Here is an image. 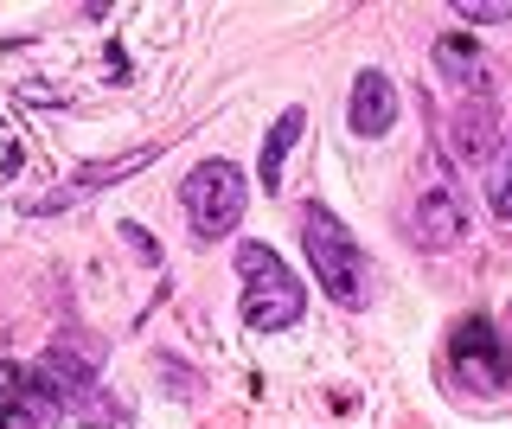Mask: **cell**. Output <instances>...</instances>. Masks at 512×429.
I'll use <instances>...</instances> for the list:
<instances>
[{"instance_id": "cell-1", "label": "cell", "mask_w": 512, "mask_h": 429, "mask_svg": "<svg viewBox=\"0 0 512 429\" xmlns=\"http://www.w3.org/2000/svg\"><path fill=\"white\" fill-rule=\"evenodd\" d=\"M301 244H308L314 282L340 301V308H365V301H372V257H365L359 237H352L327 205H308V212H301Z\"/></svg>"}, {"instance_id": "cell-2", "label": "cell", "mask_w": 512, "mask_h": 429, "mask_svg": "<svg viewBox=\"0 0 512 429\" xmlns=\"http://www.w3.org/2000/svg\"><path fill=\"white\" fill-rule=\"evenodd\" d=\"M237 276H244V327L250 333H282L301 321V308H308V295H301V282L282 269V257L269 244H237Z\"/></svg>"}, {"instance_id": "cell-3", "label": "cell", "mask_w": 512, "mask_h": 429, "mask_svg": "<svg viewBox=\"0 0 512 429\" xmlns=\"http://www.w3.org/2000/svg\"><path fill=\"white\" fill-rule=\"evenodd\" d=\"M244 199H250V180H244L231 161H199V167L186 173V218H192V237H199V244L231 237L237 218H244Z\"/></svg>"}, {"instance_id": "cell-4", "label": "cell", "mask_w": 512, "mask_h": 429, "mask_svg": "<svg viewBox=\"0 0 512 429\" xmlns=\"http://www.w3.org/2000/svg\"><path fill=\"white\" fill-rule=\"evenodd\" d=\"M410 237L423 250H448V244H461V237H468V199H461V186L448 180L442 161L429 167L423 193H416V205H410Z\"/></svg>"}, {"instance_id": "cell-5", "label": "cell", "mask_w": 512, "mask_h": 429, "mask_svg": "<svg viewBox=\"0 0 512 429\" xmlns=\"http://www.w3.org/2000/svg\"><path fill=\"white\" fill-rule=\"evenodd\" d=\"M448 359H455V378L468 391H506L512 385V353L487 321H461L455 340H448Z\"/></svg>"}, {"instance_id": "cell-6", "label": "cell", "mask_w": 512, "mask_h": 429, "mask_svg": "<svg viewBox=\"0 0 512 429\" xmlns=\"http://www.w3.org/2000/svg\"><path fill=\"white\" fill-rule=\"evenodd\" d=\"M64 417L58 397L45 391L39 372H20V365H0V429H52Z\"/></svg>"}, {"instance_id": "cell-7", "label": "cell", "mask_w": 512, "mask_h": 429, "mask_svg": "<svg viewBox=\"0 0 512 429\" xmlns=\"http://www.w3.org/2000/svg\"><path fill=\"white\" fill-rule=\"evenodd\" d=\"M39 378H45V391L58 397V410H71V417H90V423L103 417V385H96V372L71 353V346L45 353V359H39Z\"/></svg>"}, {"instance_id": "cell-8", "label": "cell", "mask_w": 512, "mask_h": 429, "mask_svg": "<svg viewBox=\"0 0 512 429\" xmlns=\"http://www.w3.org/2000/svg\"><path fill=\"white\" fill-rule=\"evenodd\" d=\"M346 122H352V135H365V141L391 135L397 129V84H391V77H384V71H359L352 103H346Z\"/></svg>"}, {"instance_id": "cell-9", "label": "cell", "mask_w": 512, "mask_h": 429, "mask_svg": "<svg viewBox=\"0 0 512 429\" xmlns=\"http://www.w3.org/2000/svg\"><path fill=\"white\" fill-rule=\"evenodd\" d=\"M436 71H442L455 90H468V103H487V58H480L461 33L436 39Z\"/></svg>"}, {"instance_id": "cell-10", "label": "cell", "mask_w": 512, "mask_h": 429, "mask_svg": "<svg viewBox=\"0 0 512 429\" xmlns=\"http://www.w3.org/2000/svg\"><path fill=\"white\" fill-rule=\"evenodd\" d=\"M301 129H308L301 109H282V116H276V129H269V141H263V167H256V186H263V193L282 186V161H288V148L301 141Z\"/></svg>"}, {"instance_id": "cell-11", "label": "cell", "mask_w": 512, "mask_h": 429, "mask_svg": "<svg viewBox=\"0 0 512 429\" xmlns=\"http://www.w3.org/2000/svg\"><path fill=\"white\" fill-rule=\"evenodd\" d=\"M141 161H148V154H122V161H109V167H84L71 186H64V193H52V199H32V212H64L71 199H84V193H96V186H109V180H122V173H135Z\"/></svg>"}, {"instance_id": "cell-12", "label": "cell", "mask_w": 512, "mask_h": 429, "mask_svg": "<svg viewBox=\"0 0 512 429\" xmlns=\"http://www.w3.org/2000/svg\"><path fill=\"white\" fill-rule=\"evenodd\" d=\"M448 141H455L461 161H480V154L493 148V109H487V103H468V109L455 116V129H448Z\"/></svg>"}, {"instance_id": "cell-13", "label": "cell", "mask_w": 512, "mask_h": 429, "mask_svg": "<svg viewBox=\"0 0 512 429\" xmlns=\"http://www.w3.org/2000/svg\"><path fill=\"white\" fill-rule=\"evenodd\" d=\"M487 199H493V212L512 225V129L500 141V154H493V173H487Z\"/></svg>"}, {"instance_id": "cell-14", "label": "cell", "mask_w": 512, "mask_h": 429, "mask_svg": "<svg viewBox=\"0 0 512 429\" xmlns=\"http://www.w3.org/2000/svg\"><path fill=\"white\" fill-rule=\"evenodd\" d=\"M461 20H480V26H493V20H512V0H461Z\"/></svg>"}]
</instances>
